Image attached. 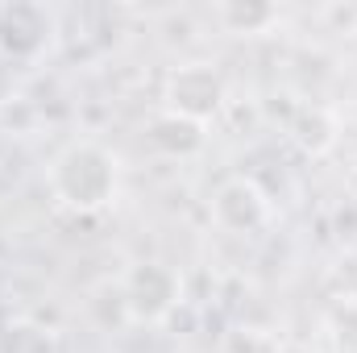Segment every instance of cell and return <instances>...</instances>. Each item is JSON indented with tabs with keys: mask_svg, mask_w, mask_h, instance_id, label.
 I'll list each match as a JSON object with an SVG mask.
<instances>
[{
	"mask_svg": "<svg viewBox=\"0 0 357 353\" xmlns=\"http://www.w3.org/2000/svg\"><path fill=\"white\" fill-rule=\"evenodd\" d=\"M50 191L63 208H71L79 216H96V212L112 208V200L121 191L116 154L88 137L63 146L50 163Z\"/></svg>",
	"mask_w": 357,
	"mask_h": 353,
	"instance_id": "1",
	"label": "cell"
},
{
	"mask_svg": "<svg viewBox=\"0 0 357 353\" xmlns=\"http://www.w3.org/2000/svg\"><path fill=\"white\" fill-rule=\"evenodd\" d=\"M59 46V13L38 0L0 4V59L17 67H38Z\"/></svg>",
	"mask_w": 357,
	"mask_h": 353,
	"instance_id": "2",
	"label": "cell"
},
{
	"mask_svg": "<svg viewBox=\"0 0 357 353\" xmlns=\"http://www.w3.org/2000/svg\"><path fill=\"white\" fill-rule=\"evenodd\" d=\"M183 303V278L167 262H133L121 278V308L133 324H162Z\"/></svg>",
	"mask_w": 357,
	"mask_h": 353,
	"instance_id": "3",
	"label": "cell"
},
{
	"mask_svg": "<svg viewBox=\"0 0 357 353\" xmlns=\"http://www.w3.org/2000/svg\"><path fill=\"white\" fill-rule=\"evenodd\" d=\"M225 100H229V96H225L220 71H216L212 63H204V59L171 67V75H167V84H162V108L187 117V121H199V125L216 121L220 108H225Z\"/></svg>",
	"mask_w": 357,
	"mask_h": 353,
	"instance_id": "4",
	"label": "cell"
},
{
	"mask_svg": "<svg viewBox=\"0 0 357 353\" xmlns=\"http://www.w3.org/2000/svg\"><path fill=\"white\" fill-rule=\"evenodd\" d=\"M212 220L220 233L254 237L270 225V195L250 175H229L212 191Z\"/></svg>",
	"mask_w": 357,
	"mask_h": 353,
	"instance_id": "5",
	"label": "cell"
},
{
	"mask_svg": "<svg viewBox=\"0 0 357 353\" xmlns=\"http://www.w3.org/2000/svg\"><path fill=\"white\" fill-rule=\"evenodd\" d=\"M146 137H150V146H154L158 154H167V158H195V154L208 146V125L187 121V117L162 108V112L150 117Z\"/></svg>",
	"mask_w": 357,
	"mask_h": 353,
	"instance_id": "6",
	"label": "cell"
},
{
	"mask_svg": "<svg viewBox=\"0 0 357 353\" xmlns=\"http://www.w3.org/2000/svg\"><path fill=\"white\" fill-rule=\"evenodd\" d=\"M287 137L295 142L299 154L324 158V154L341 142V121H337V112L324 108V104H303V108H295V117H291V125H287Z\"/></svg>",
	"mask_w": 357,
	"mask_h": 353,
	"instance_id": "7",
	"label": "cell"
},
{
	"mask_svg": "<svg viewBox=\"0 0 357 353\" xmlns=\"http://www.w3.org/2000/svg\"><path fill=\"white\" fill-rule=\"evenodd\" d=\"M0 353H63V341L50 324L17 316L0 329Z\"/></svg>",
	"mask_w": 357,
	"mask_h": 353,
	"instance_id": "8",
	"label": "cell"
},
{
	"mask_svg": "<svg viewBox=\"0 0 357 353\" xmlns=\"http://www.w3.org/2000/svg\"><path fill=\"white\" fill-rule=\"evenodd\" d=\"M216 21L229 33L254 38V33H266V29L278 25V8L274 4H262V0H237V4H220L216 8Z\"/></svg>",
	"mask_w": 357,
	"mask_h": 353,
	"instance_id": "9",
	"label": "cell"
},
{
	"mask_svg": "<svg viewBox=\"0 0 357 353\" xmlns=\"http://www.w3.org/2000/svg\"><path fill=\"white\" fill-rule=\"evenodd\" d=\"M274 353H320L316 345H303V341H291V345H282V350H274Z\"/></svg>",
	"mask_w": 357,
	"mask_h": 353,
	"instance_id": "10",
	"label": "cell"
}]
</instances>
